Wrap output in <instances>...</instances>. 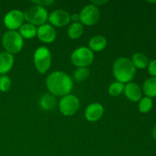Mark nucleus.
<instances>
[{
	"label": "nucleus",
	"mask_w": 156,
	"mask_h": 156,
	"mask_svg": "<svg viewBox=\"0 0 156 156\" xmlns=\"http://www.w3.org/2000/svg\"><path fill=\"white\" fill-rule=\"evenodd\" d=\"M152 108V100L149 97H145L140 100L139 104V110L141 113H148Z\"/></svg>",
	"instance_id": "5701e85b"
},
{
	"label": "nucleus",
	"mask_w": 156,
	"mask_h": 156,
	"mask_svg": "<svg viewBox=\"0 0 156 156\" xmlns=\"http://www.w3.org/2000/svg\"><path fill=\"white\" fill-rule=\"evenodd\" d=\"M149 73L153 77L156 78V59L152 60L149 65Z\"/></svg>",
	"instance_id": "a878e982"
},
{
	"label": "nucleus",
	"mask_w": 156,
	"mask_h": 156,
	"mask_svg": "<svg viewBox=\"0 0 156 156\" xmlns=\"http://www.w3.org/2000/svg\"><path fill=\"white\" fill-rule=\"evenodd\" d=\"M124 93L130 101L136 102L142 98V90L137 84L129 82L124 87Z\"/></svg>",
	"instance_id": "ddd939ff"
},
{
	"label": "nucleus",
	"mask_w": 156,
	"mask_h": 156,
	"mask_svg": "<svg viewBox=\"0 0 156 156\" xmlns=\"http://www.w3.org/2000/svg\"><path fill=\"white\" fill-rule=\"evenodd\" d=\"M149 2H152V3H156V1H149Z\"/></svg>",
	"instance_id": "c756f323"
},
{
	"label": "nucleus",
	"mask_w": 156,
	"mask_h": 156,
	"mask_svg": "<svg viewBox=\"0 0 156 156\" xmlns=\"http://www.w3.org/2000/svg\"><path fill=\"white\" fill-rule=\"evenodd\" d=\"M32 2L34 3L35 5L44 7V6H49L53 4L54 1H53V0H37V1H32Z\"/></svg>",
	"instance_id": "393cba45"
},
{
	"label": "nucleus",
	"mask_w": 156,
	"mask_h": 156,
	"mask_svg": "<svg viewBox=\"0 0 156 156\" xmlns=\"http://www.w3.org/2000/svg\"><path fill=\"white\" fill-rule=\"evenodd\" d=\"M24 21V13L18 9H14L9 12L4 18L5 25L10 30H15L20 28L23 25Z\"/></svg>",
	"instance_id": "1a4fd4ad"
},
{
	"label": "nucleus",
	"mask_w": 156,
	"mask_h": 156,
	"mask_svg": "<svg viewBox=\"0 0 156 156\" xmlns=\"http://www.w3.org/2000/svg\"><path fill=\"white\" fill-rule=\"evenodd\" d=\"M84 27L81 23L74 22L69 26L68 29V36L71 39H78L82 35Z\"/></svg>",
	"instance_id": "aec40b11"
},
{
	"label": "nucleus",
	"mask_w": 156,
	"mask_h": 156,
	"mask_svg": "<svg viewBox=\"0 0 156 156\" xmlns=\"http://www.w3.org/2000/svg\"><path fill=\"white\" fill-rule=\"evenodd\" d=\"M34 62L37 70L41 74L47 73L51 65V53L46 47H40L34 54Z\"/></svg>",
	"instance_id": "39448f33"
},
{
	"label": "nucleus",
	"mask_w": 156,
	"mask_h": 156,
	"mask_svg": "<svg viewBox=\"0 0 156 156\" xmlns=\"http://www.w3.org/2000/svg\"><path fill=\"white\" fill-rule=\"evenodd\" d=\"M152 136H153V138L155 139V140L156 141V126L152 130Z\"/></svg>",
	"instance_id": "c85d7f7f"
},
{
	"label": "nucleus",
	"mask_w": 156,
	"mask_h": 156,
	"mask_svg": "<svg viewBox=\"0 0 156 156\" xmlns=\"http://www.w3.org/2000/svg\"><path fill=\"white\" fill-rule=\"evenodd\" d=\"M72 62L79 68H86L92 63L94 60V54L89 48L81 47L73 51L71 55Z\"/></svg>",
	"instance_id": "423d86ee"
},
{
	"label": "nucleus",
	"mask_w": 156,
	"mask_h": 156,
	"mask_svg": "<svg viewBox=\"0 0 156 156\" xmlns=\"http://www.w3.org/2000/svg\"><path fill=\"white\" fill-rule=\"evenodd\" d=\"M2 45L6 52L11 54H15L19 53L23 48L24 41L18 32L8 30L2 37Z\"/></svg>",
	"instance_id": "7ed1b4c3"
},
{
	"label": "nucleus",
	"mask_w": 156,
	"mask_h": 156,
	"mask_svg": "<svg viewBox=\"0 0 156 156\" xmlns=\"http://www.w3.org/2000/svg\"><path fill=\"white\" fill-rule=\"evenodd\" d=\"M101 13L98 8L92 4L85 6L79 14L80 21L87 26L95 24L100 18Z\"/></svg>",
	"instance_id": "6e6552de"
},
{
	"label": "nucleus",
	"mask_w": 156,
	"mask_h": 156,
	"mask_svg": "<svg viewBox=\"0 0 156 156\" xmlns=\"http://www.w3.org/2000/svg\"><path fill=\"white\" fill-rule=\"evenodd\" d=\"M24 19L33 25H43L48 19L47 9L41 5H35L24 12Z\"/></svg>",
	"instance_id": "20e7f679"
},
{
	"label": "nucleus",
	"mask_w": 156,
	"mask_h": 156,
	"mask_svg": "<svg viewBox=\"0 0 156 156\" xmlns=\"http://www.w3.org/2000/svg\"><path fill=\"white\" fill-rule=\"evenodd\" d=\"M132 62L135 68L145 69L149 64V60L146 55L142 53H136L132 56Z\"/></svg>",
	"instance_id": "6ab92c4d"
},
{
	"label": "nucleus",
	"mask_w": 156,
	"mask_h": 156,
	"mask_svg": "<svg viewBox=\"0 0 156 156\" xmlns=\"http://www.w3.org/2000/svg\"><path fill=\"white\" fill-rule=\"evenodd\" d=\"M73 86V82L71 77L64 72H53L47 79V87L53 95H67L72 91Z\"/></svg>",
	"instance_id": "f257e3e1"
},
{
	"label": "nucleus",
	"mask_w": 156,
	"mask_h": 156,
	"mask_svg": "<svg viewBox=\"0 0 156 156\" xmlns=\"http://www.w3.org/2000/svg\"><path fill=\"white\" fill-rule=\"evenodd\" d=\"M40 105L44 111H51L56 105V98L51 94H44L40 100Z\"/></svg>",
	"instance_id": "dca6fc26"
},
{
	"label": "nucleus",
	"mask_w": 156,
	"mask_h": 156,
	"mask_svg": "<svg viewBox=\"0 0 156 156\" xmlns=\"http://www.w3.org/2000/svg\"><path fill=\"white\" fill-rule=\"evenodd\" d=\"M20 34L23 38L25 39H32L37 35V29L36 28L34 25L31 24H24L20 27Z\"/></svg>",
	"instance_id": "a211bd4d"
},
{
	"label": "nucleus",
	"mask_w": 156,
	"mask_h": 156,
	"mask_svg": "<svg viewBox=\"0 0 156 156\" xmlns=\"http://www.w3.org/2000/svg\"><path fill=\"white\" fill-rule=\"evenodd\" d=\"M104 114V108L101 104L92 103L87 107L85 112V118L90 122H96L100 120Z\"/></svg>",
	"instance_id": "f8f14e48"
},
{
	"label": "nucleus",
	"mask_w": 156,
	"mask_h": 156,
	"mask_svg": "<svg viewBox=\"0 0 156 156\" xmlns=\"http://www.w3.org/2000/svg\"><path fill=\"white\" fill-rule=\"evenodd\" d=\"M37 35L41 41L50 44L56 39V33L53 26H51L50 24H44L38 27L37 30Z\"/></svg>",
	"instance_id": "9b49d317"
},
{
	"label": "nucleus",
	"mask_w": 156,
	"mask_h": 156,
	"mask_svg": "<svg viewBox=\"0 0 156 156\" xmlns=\"http://www.w3.org/2000/svg\"><path fill=\"white\" fill-rule=\"evenodd\" d=\"M0 4H1V2H0Z\"/></svg>",
	"instance_id": "7c9ffc66"
},
{
	"label": "nucleus",
	"mask_w": 156,
	"mask_h": 156,
	"mask_svg": "<svg viewBox=\"0 0 156 156\" xmlns=\"http://www.w3.org/2000/svg\"><path fill=\"white\" fill-rule=\"evenodd\" d=\"M79 100L73 94L63 96L59 102V111L65 116H73L79 108Z\"/></svg>",
	"instance_id": "0eeeda50"
},
{
	"label": "nucleus",
	"mask_w": 156,
	"mask_h": 156,
	"mask_svg": "<svg viewBox=\"0 0 156 156\" xmlns=\"http://www.w3.org/2000/svg\"><path fill=\"white\" fill-rule=\"evenodd\" d=\"M124 85L120 82H113L108 88V93L111 96H118L124 91Z\"/></svg>",
	"instance_id": "412c9836"
},
{
	"label": "nucleus",
	"mask_w": 156,
	"mask_h": 156,
	"mask_svg": "<svg viewBox=\"0 0 156 156\" xmlns=\"http://www.w3.org/2000/svg\"><path fill=\"white\" fill-rule=\"evenodd\" d=\"M114 77L121 83L129 82L136 75V68L130 59L120 57L116 59L113 66Z\"/></svg>",
	"instance_id": "f03ea898"
},
{
	"label": "nucleus",
	"mask_w": 156,
	"mask_h": 156,
	"mask_svg": "<svg viewBox=\"0 0 156 156\" xmlns=\"http://www.w3.org/2000/svg\"><path fill=\"white\" fill-rule=\"evenodd\" d=\"M145 94L149 98H154L156 96V78L152 77L145 81L143 86Z\"/></svg>",
	"instance_id": "f3484780"
},
{
	"label": "nucleus",
	"mask_w": 156,
	"mask_h": 156,
	"mask_svg": "<svg viewBox=\"0 0 156 156\" xmlns=\"http://www.w3.org/2000/svg\"><path fill=\"white\" fill-rule=\"evenodd\" d=\"M48 19L53 26L62 27L69 23L71 16L66 11L62 10V9H57L50 13V15L48 16Z\"/></svg>",
	"instance_id": "9d476101"
},
{
	"label": "nucleus",
	"mask_w": 156,
	"mask_h": 156,
	"mask_svg": "<svg viewBox=\"0 0 156 156\" xmlns=\"http://www.w3.org/2000/svg\"><path fill=\"white\" fill-rule=\"evenodd\" d=\"M108 41L106 37L101 35H96V36L92 37L90 39L88 45H89V49L93 51H101L106 47Z\"/></svg>",
	"instance_id": "2eb2a0df"
},
{
	"label": "nucleus",
	"mask_w": 156,
	"mask_h": 156,
	"mask_svg": "<svg viewBox=\"0 0 156 156\" xmlns=\"http://www.w3.org/2000/svg\"><path fill=\"white\" fill-rule=\"evenodd\" d=\"M90 76V70L88 68H78L74 73V79L77 82H83Z\"/></svg>",
	"instance_id": "4be33fe9"
},
{
	"label": "nucleus",
	"mask_w": 156,
	"mask_h": 156,
	"mask_svg": "<svg viewBox=\"0 0 156 156\" xmlns=\"http://www.w3.org/2000/svg\"><path fill=\"white\" fill-rule=\"evenodd\" d=\"M12 86V82L8 76H2L0 77V91L6 92L9 91Z\"/></svg>",
	"instance_id": "b1692460"
},
{
	"label": "nucleus",
	"mask_w": 156,
	"mask_h": 156,
	"mask_svg": "<svg viewBox=\"0 0 156 156\" xmlns=\"http://www.w3.org/2000/svg\"><path fill=\"white\" fill-rule=\"evenodd\" d=\"M13 64V55L6 51L0 53V74L9 73L12 69Z\"/></svg>",
	"instance_id": "4468645a"
},
{
	"label": "nucleus",
	"mask_w": 156,
	"mask_h": 156,
	"mask_svg": "<svg viewBox=\"0 0 156 156\" xmlns=\"http://www.w3.org/2000/svg\"><path fill=\"white\" fill-rule=\"evenodd\" d=\"M71 19L73 20V21H75V22H78V21L80 20L79 15H78V14H73V15L71 16Z\"/></svg>",
	"instance_id": "cd10ccee"
},
{
	"label": "nucleus",
	"mask_w": 156,
	"mask_h": 156,
	"mask_svg": "<svg viewBox=\"0 0 156 156\" xmlns=\"http://www.w3.org/2000/svg\"><path fill=\"white\" fill-rule=\"evenodd\" d=\"M108 2V1H103V0H101V1H91V3L92 5L95 6H98V5H103L106 4Z\"/></svg>",
	"instance_id": "bb28decb"
}]
</instances>
